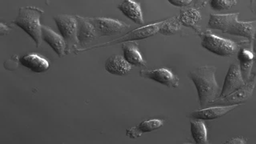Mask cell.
Returning <instances> with one entry per match:
<instances>
[{
    "label": "cell",
    "instance_id": "obj_1",
    "mask_svg": "<svg viewBox=\"0 0 256 144\" xmlns=\"http://www.w3.org/2000/svg\"><path fill=\"white\" fill-rule=\"evenodd\" d=\"M216 71L214 66H204L190 72L188 76L197 90L201 107L210 104L219 98L220 88L216 80Z\"/></svg>",
    "mask_w": 256,
    "mask_h": 144
},
{
    "label": "cell",
    "instance_id": "obj_2",
    "mask_svg": "<svg viewBox=\"0 0 256 144\" xmlns=\"http://www.w3.org/2000/svg\"><path fill=\"white\" fill-rule=\"evenodd\" d=\"M44 12L34 6L20 8L19 14L12 23L24 31L35 42L37 48L41 46L42 27L40 18Z\"/></svg>",
    "mask_w": 256,
    "mask_h": 144
},
{
    "label": "cell",
    "instance_id": "obj_3",
    "mask_svg": "<svg viewBox=\"0 0 256 144\" xmlns=\"http://www.w3.org/2000/svg\"><path fill=\"white\" fill-rule=\"evenodd\" d=\"M162 21L156 23L148 24V25L139 27V28L132 30L126 33V34L121 37L114 39L111 41L106 42L102 44L94 45L88 48H82L81 50H77L76 53L86 52L94 50L114 46V45L126 43V42H135L136 40H144L158 33L160 24Z\"/></svg>",
    "mask_w": 256,
    "mask_h": 144
},
{
    "label": "cell",
    "instance_id": "obj_4",
    "mask_svg": "<svg viewBox=\"0 0 256 144\" xmlns=\"http://www.w3.org/2000/svg\"><path fill=\"white\" fill-rule=\"evenodd\" d=\"M202 46L209 52L222 57L230 56L236 52L238 45L229 39L219 37L207 30L201 34Z\"/></svg>",
    "mask_w": 256,
    "mask_h": 144
},
{
    "label": "cell",
    "instance_id": "obj_5",
    "mask_svg": "<svg viewBox=\"0 0 256 144\" xmlns=\"http://www.w3.org/2000/svg\"><path fill=\"white\" fill-rule=\"evenodd\" d=\"M60 34L66 43V54L76 52L78 44L77 38L76 17L69 14H58L54 18Z\"/></svg>",
    "mask_w": 256,
    "mask_h": 144
},
{
    "label": "cell",
    "instance_id": "obj_6",
    "mask_svg": "<svg viewBox=\"0 0 256 144\" xmlns=\"http://www.w3.org/2000/svg\"><path fill=\"white\" fill-rule=\"evenodd\" d=\"M94 26L97 37L120 34L130 28V26L122 21L108 18H86Z\"/></svg>",
    "mask_w": 256,
    "mask_h": 144
},
{
    "label": "cell",
    "instance_id": "obj_7",
    "mask_svg": "<svg viewBox=\"0 0 256 144\" xmlns=\"http://www.w3.org/2000/svg\"><path fill=\"white\" fill-rule=\"evenodd\" d=\"M256 78L248 80L245 85L224 98H218L211 103L214 105H240L249 100L255 88Z\"/></svg>",
    "mask_w": 256,
    "mask_h": 144
},
{
    "label": "cell",
    "instance_id": "obj_8",
    "mask_svg": "<svg viewBox=\"0 0 256 144\" xmlns=\"http://www.w3.org/2000/svg\"><path fill=\"white\" fill-rule=\"evenodd\" d=\"M241 74L240 65L232 64L228 68L219 98H224L246 84Z\"/></svg>",
    "mask_w": 256,
    "mask_h": 144
},
{
    "label": "cell",
    "instance_id": "obj_9",
    "mask_svg": "<svg viewBox=\"0 0 256 144\" xmlns=\"http://www.w3.org/2000/svg\"><path fill=\"white\" fill-rule=\"evenodd\" d=\"M140 76L156 81L169 88H177L180 82V79L172 71L166 68H160L153 70H142L140 72Z\"/></svg>",
    "mask_w": 256,
    "mask_h": 144
},
{
    "label": "cell",
    "instance_id": "obj_10",
    "mask_svg": "<svg viewBox=\"0 0 256 144\" xmlns=\"http://www.w3.org/2000/svg\"><path fill=\"white\" fill-rule=\"evenodd\" d=\"M240 105H215L214 106L204 108L190 113V117L192 119L213 120L221 118L231 112Z\"/></svg>",
    "mask_w": 256,
    "mask_h": 144
},
{
    "label": "cell",
    "instance_id": "obj_11",
    "mask_svg": "<svg viewBox=\"0 0 256 144\" xmlns=\"http://www.w3.org/2000/svg\"><path fill=\"white\" fill-rule=\"evenodd\" d=\"M239 13L228 14H211L208 23V28L218 30L228 34L234 23L238 20Z\"/></svg>",
    "mask_w": 256,
    "mask_h": 144
},
{
    "label": "cell",
    "instance_id": "obj_12",
    "mask_svg": "<svg viewBox=\"0 0 256 144\" xmlns=\"http://www.w3.org/2000/svg\"><path fill=\"white\" fill-rule=\"evenodd\" d=\"M42 38L59 57H62L66 54V45L64 38L49 26H42Z\"/></svg>",
    "mask_w": 256,
    "mask_h": 144
},
{
    "label": "cell",
    "instance_id": "obj_13",
    "mask_svg": "<svg viewBox=\"0 0 256 144\" xmlns=\"http://www.w3.org/2000/svg\"><path fill=\"white\" fill-rule=\"evenodd\" d=\"M77 22V38L82 46H87L97 37L94 26L86 18L76 16Z\"/></svg>",
    "mask_w": 256,
    "mask_h": 144
},
{
    "label": "cell",
    "instance_id": "obj_14",
    "mask_svg": "<svg viewBox=\"0 0 256 144\" xmlns=\"http://www.w3.org/2000/svg\"><path fill=\"white\" fill-rule=\"evenodd\" d=\"M19 62L24 67L37 74L44 73L50 68L48 60L38 54H26L20 58Z\"/></svg>",
    "mask_w": 256,
    "mask_h": 144
},
{
    "label": "cell",
    "instance_id": "obj_15",
    "mask_svg": "<svg viewBox=\"0 0 256 144\" xmlns=\"http://www.w3.org/2000/svg\"><path fill=\"white\" fill-rule=\"evenodd\" d=\"M132 66L128 63L124 56H112L106 60L105 69L108 73L116 76H125L132 71Z\"/></svg>",
    "mask_w": 256,
    "mask_h": 144
},
{
    "label": "cell",
    "instance_id": "obj_16",
    "mask_svg": "<svg viewBox=\"0 0 256 144\" xmlns=\"http://www.w3.org/2000/svg\"><path fill=\"white\" fill-rule=\"evenodd\" d=\"M119 10L128 19L138 25L144 22L140 4L134 0H124L118 7Z\"/></svg>",
    "mask_w": 256,
    "mask_h": 144
},
{
    "label": "cell",
    "instance_id": "obj_17",
    "mask_svg": "<svg viewBox=\"0 0 256 144\" xmlns=\"http://www.w3.org/2000/svg\"><path fill=\"white\" fill-rule=\"evenodd\" d=\"M164 122L160 119H151L146 120L140 123L135 127L126 129V135L130 139H136L140 137L142 134L158 130L162 127Z\"/></svg>",
    "mask_w": 256,
    "mask_h": 144
},
{
    "label": "cell",
    "instance_id": "obj_18",
    "mask_svg": "<svg viewBox=\"0 0 256 144\" xmlns=\"http://www.w3.org/2000/svg\"><path fill=\"white\" fill-rule=\"evenodd\" d=\"M124 57L125 60L132 66H145L146 62L140 52L138 44L135 42H130L122 44Z\"/></svg>",
    "mask_w": 256,
    "mask_h": 144
},
{
    "label": "cell",
    "instance_id": "obj_19",
    "mask_svg": "<svg viewBox=\"0 0 256 144\" xmlns=\"http://www.w3.org/2000/svg\"><path fill=\"white\" fill-rule=\"evenodd\" d=\"M182 25L194 30L196 32L201 36V30L198 24L202 20L200 12L196 8H190L181 10L178 16Z\"/></svg>",
    "mask_w": 256,
    "mask_h": 144
},
{
    "label": "cell",
    "instance_id": "obj_20",
    "mask_svg": "<svg viewBox=\"0 0 256 144\" xmlns=\"http://www.w3.org/2000/svg\"><path fill=\"white\" fill-rule=\"evenodd\" d=\"M238 58L240 62L241 74L244 80L247 82L251 78L252 65L254 60V54L251 50L244 48L238 52Z\"/></svg>",
    "mask_w": 256,
    "mask_h": 144
},
{
    "label": "cell",
    "instance_id": "obj_21",
    "mask_svg": "<svg viewBox=\"0 0 256 144\" xmlns=\"http://www.w3.org/2000/svg\"><path fill=\"white\" fill-rule=\"evenodd\" d=\"M256 32V20L248 22H241L238 20L232 26L228 34L252 39L254 38Z\"/></svg>",
    "mask_w": 256,
    "mask_h": 144
},
{
    "label": "cell",
    "instance_id": "obj_22",
    "mask_svg": "<svg viewBox=\"0 0 256 144\" xmlns=\"http://www.w3.org/2000/svg\"><path fill=\"white\" fill-rule=\"evenodd\" d=\"M190 133L196 144H208V131L203 120L192 119L190 121Z\"/></svg>",
    "mask_w": 256,
    "mask_h": 144
},
{
    "label": "cell",
    "instance_id": "obj_23",
    "mask_svg": "<svg viewBox=\"0 0 256 144\" xmlns=\"http://www.w3.org/2000/svg\"><path fill=\"white\" fill-rule=\"evenodd\" d=\"M181 25L178 16L168 18V20H162L158 33L166 36L174 34L180 31Z\"/></svg>",
    "mask_w": 256,
    "mask_h": 144
},
{
    "label": "cell",
    "instance_id": "obj_24",
    "mask_svg": "<svg viewBox=\"0 0 256 144\" xmlns=\"http://www.w3.org/2000/svg\"><path fill=\"white\" fill-rule=\"evenodd\" d=\"M238 0H211L210 6L214 11L228 10L236 4Z\"/></svg>",
    "mask_w": 256,
    "mask_h": 144
},
{
    "label": "cell",
    "instance_id": "obj_25",
    "mask_svg": "<svg viewBox=\"0 0 256 144\" xmlns=\"http://www.w3.org/2000/svg\"><path fill=\"white\" fill-rule=\"evenodd\" d=\"M170 4L176 6V7H186L192 3L193 0H168Z\"/></svg>",
    "mask_w": 256,
    "mask_h": 144
},
{
    "label": "cell",
    "instance_id": "obj_26",
    "mask_svg": "<svg viewBox=\"0 0 256 144\" xmlns=\"http://www.w3.org/2000/svg\"><path fill=\"white\" fill-rule=\"evenodd\" d=\"M247 143V140L245 138L240 136L234 137L226 141V144H245Z\"/></svg>",
    "mask_w": 256,
    "mask_h": 144
},
{
    "label": "cell",
    "instance_id": "obj_27",
    "mask_svg": "<svg viewBox=\"0 0 256 144\" xmlns=\"http://www.w3.org/2000/svg\"><path fill=\"white\" fill-rule=\"evenodd\" d=\"M193 1H194L195 8L198 9L204 8L208 2V0H193Z\"/></svg>",
    "mask_w": 256,
    "mask_h": 144
},
{
    "label": "cell",
    "instance_id": "obj_28",
    "mask_svg": "<svg viewBox=\"0 0 256 144\" xmlns=\"http://www.w3.org/2000/svg\"><path fill=\"white\" fill-rule=\"evenodd\" d=\"M1 35L4 36L8 34L10 32V28L7 25H5L4 23H1Z\"/></svg>",
    "mask_w": 256,
    "mask_h": 144
},
{
    "label": "cell",
    "instance_id": "obj_29",
    "mask_svg": "<svg viewBox=\"0 0 256 144\" xmlns=\"http://www.w3.org/2000/svg\"><path fill=\"white\" fill-rule=\"evenodd\" d=\"M254 38H255V40H256V33H255V35H254Z\"/></svg>",
    "mask_w": 256,
    "mask_h": 144
}]
</instances>
